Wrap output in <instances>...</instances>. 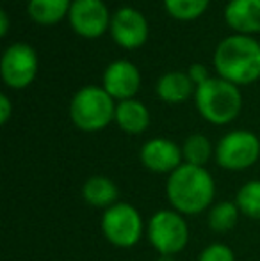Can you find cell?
Listing matches in <instances>:
<instances>
[{
  "instance_id": "6da1fadb",
  "label": "cell",
  "mask_w": 260,
  "mask_h": 261,
  "mask_svg": "<svg viewBox=\"0 0 260 261\" xmlns=\"http://www.w3.org/2000/svg\"><path fill=\"white\" fill-rule=\"evenodd\" d=\"M216 183L205 167L182 164L168 176L166 197L175 212L184 217L200 215L214 203Z\"/></svg>"
},
{
  "instance_id": "7a4b0ae2",
  "label": "cell",
  "mask_w": 260,
  "mask_h": 261,
  "mask_svg": "<svg viewBox=\"0 0 260 261\" xmlns=\"http://www.w3.org/2000/svg\"><path fill=\"white\" fill-rule=\"evenodd\" d=\"M214 68L219 79L235 86L257 82L260 79V43L251 36H228L216 48Z\"/></svg>"
},
{
  "instance_id": "3957f363",
  "label": "cell",
  "mask_w": 260,
  "mask_h": 261,
  "mask_svg": "<svg viewBox=\"0 0 260 261\" xmlns=\"http://www.w3.org/2000/svg\"><path fill=\"white\" fill-rule=\"evenodd\" d=\"M195 103L200 116L212 124H228L243 110L239 86L225 79H208L196 87Z\"/></svg>"
},
{
  "instance_id": "277c9868",
  "label": "cell",
  "mask_w": 260,
  "mask_h": 261,
  "mask_svg": "<svg viewBox=\"0 0 260 261\" xmlns=\"http://www.w3.org/2000/svg\"><path fill=\"white\" fill-rule=\"evenodd\" d=\"M116 105L104 87L87 86L77 91L69 103V117L82 132H100L114 121Z\"/></svg>"
},
{
  "instance_id": "5b68a950",
  "label": "cell",
  "mask_w": 260,
  "mask_h": 261,
  "mask_svg": "<svg viewBox=\"0 0 260 261\" xmlns=\"http://www.w3.org/2000/svg\"><path fill=\"white\" fill-rule=\"evenodd\" d=\"M146 238L159 256H177L189 244V224L173 208L159 210L146 222Z\"/></svg>"
},
{
  "instance_id": "8992f818",
  "label": "cell",
  "mask_w": 260,
  "mask_h": 261,
  "mask_svg": "<svg viewBox=\"0 0 260 261\" xmlns=\"http://www.w3.org/2000/svg\"><path fill=\"white\" fill-rule=\"evenodd\" d=\"M105 240L118 249H132L139 244L146 226L139 210L130 203H116L107 208L100 220Z\"/></svg>"
},
{
  "instance_id": "52a82bcc",
  "label": "cell",
  "mask_w": 260,
  "mask_h": 261,
  "mask_svg": "<svg viewBox=\"0 0 260 261\" xmlns=\"http://www.w3.org/2000/svg\"><path fill=\"white\" fill-rule=\"evenodd\" d=\"M216 162L226 171H246L260 158V139L250 130H233L216 144Z\"/></svg>"
},
{
  "instance_id": "ba28073f",
  "label": "cell",
  "mask_w": 260,
  "mask_h": 261,
  "mask_svg": "<svg viewBox=\"0 0 260 261\" xmlns=\"http://www.w3.org/2000/svg\"><path fill=\"white\" fill-rule=\"evenodd\" d=\"M38 73V55L25 43H14L4 52L0 61V75L11 89H25Z\"/></svg>"
},
{
  "instance_id": "9c48e42d",
  "label": "cell",
  "mask_w": 260,
  "mask_h": 261,
  "mask_svg": "<svg viewBox=\"0 0 260 261\" xmlns=\"http://www.w3.org/2000/svg\"><path fill=\"white\" fill-rule=\"evenodd\" d=\"M68 18L77 34L94 39L111 27L112 16L102 0H73Z\"/></svg>"
},
{
  "instance_id": "30bf717a",
  "label": "cell",
  "mask_w": 260,
  "mask_h": 261,
  "mask_svg": "<svg viewBox=\"0 0 260 261\" xmlns=\"http://www.w3.org/2000/svg\"><path fill=\"white\" fill-rule=\"evenodd\" d=\"M111 36L122 48H139L148 39V21L134 7H120L111 18Z\"/></svg>"
},
{
  "instance_id": "8fae6325",
  "label": "cell",
  "mask_w": 260,
  "mask_h": 261,
  "mask_svg": "<svg viewBox=\"0 0 260 261\" xmlns=\"http://www.w3.org/2000/svg\"><path fill=\"white\" fill-rule=\"evenodd\" d=\"M141 164L155 174H168L175 172L182 164H184V155H182V146L170 139L157 137L150 139L145 142L139 153Z\"/></svg>"
},
{
  "instance_id": "7c38bea8",
  "label": "cell",
  "mask_w": 260,
  "mask_h": 261,
  "mask_svg": "<svg viewBox=\"0 0 260 261\" xmlns=\"http://www.w3.org/2000/svg\"><path fill=\"white\" fill-rule=\"evenodd\" d=\"M141 87V73L129 61H114L104 73V89L112 100H134Z\"/></svg>"
},
{
  "instance_id": "4fadbf2b",
  "label": "cell",
  "mask_w": 260,
  "mask_h": 261,
  "mask_svg": "<svg viewBox=\"0 0 260 261\" xmlns=\"http://www.w3.org/2000/svg\"><path fill=\"white\" fill-rule=\"evenodd\" d=\"M225 20L237 34L260 32V0H230L225 7Z\"/></svg>"
},
{
  "instance_id": "5bb4252c",
  "label": "cell",
  "mask_w": 260,
  "mask_h": 261,
  "mask_svg": "<svg viewBox=\"0 0 260 261\" xmlns=\"http://www.w3.org/2000/svg\"><path fill=\"white\" fill-rule=\"evenodd\" d=\"M80 194H82V199L86 201V204L93 208H102L104 212L114 206L120 197L118 185L111 178L102 174H94L87 178L80 189Z\"/></svg>"
},
{
  "instance_id": "9a60e30c",
  "label": "cell",
  "mask_w": 260,
  "mask_h": 261,
  "mask_svg": "<svg viewBox=\"0 0 260 261\" xmlns=\"http://www.w3.org/2000/svg\"><path fill=\"white\" fill-rule=\"evenodd\" d=\"M157 96L166 103H182L196 93V87L189 75L180 71L166 73L157 82Z\"/></svg>"
},
{
  "instance_id": "2e32d148",
  "label": "cell",
  "mask_w": 260,
  "mask_h": 261,
  "mask_svg": "<svg viewBox=\"0 0 260 261\" xmlns=\"http://www.w3.org/2000/svg\"><path fill=\"white\" fill-rule=\"evenodd\" d=\"M114 121L125 134L139 135L150 126V112L141 101L125 100L116 105Z\"/></svg>"
},
{
  "instance_id": "e0dca14e",
  "label": "cell",
  "mask_w": 260,
  "mask_h": 261,
  "mask_svg": "<svg viewBox=\"0 0 260 261\" xmlns=\"http://www.w3.org/2000/svg\"><path fill=\"white\" fill-rule=\"evenodd\" d=\"M241 213L239 206L235 201H219V203L212 204L207 212V226L210 231L219 234L230 233L239 222Z\"/></svg>"
},
{
  "instance_id": "ac0fdd59",
  "label": "cell",
  "mask_w": 260,
  "mask_h": 261,
  "mask_svg": "<svg viewBox=\"0 0 260 261\" xmlns=\"http://www.w3.org/2000/svg\"><path fill=\"white\" fill-rule=\"evenodd\" d=\"M72 0H29V16L39 25H54L69 13Z\"/></svg>"
},
{
  "instance_id": "d6986e66",
  "label": "cell",
  "mask_w": 260,
  "mask_h": 261,
  "mask_svg": "<svg viewBox=\"0 0 260 261\" xmlns=\"http://www.w3.org/2000/svg\"><path fill=\"white\" fill-rule=\"evenodd\" d=\"M216 153V149L212 148V142L208 141L207 135L203 134H193L182 144V155H184V164L191 165H205L210 162L212 155Z\"/></svg>"
},
{
  "instance_id": "ffe728a7",
  "label": "cell",
  "mask_w": 260,
  "mask_h": 261,
  "mask_svg": "<svg viewBox=\"0 0 260 261\" xmlns=\"http://www.w3.org/2000/svg\"><path fill=\"white\" fill-rule=\"evenodd\" d=\"M233 201L244 217L260 220V179H251L241 185Z\"/></svg>"
},
{
  "instance_id": "44dd1931",
  "label": "cell",
  "mask_w": 260,
  "mask_h": 261,
  "mask_svg": "<svg viewBox=\"0 0 260 261\" xmlns=\"http://www.w3.org/2000/svg\"><path fill=\"white\" fill-rule=\"evenodd\" d=\"M210 0H164L166 11L177 20H196L207 11Z\"/></svg>"
},
{
  "instance_id": "7402d4cb",
  "label": "cell",
  "mask_w": 260,
  "mask_h": 261,
  "mask_svg": "<svg viewBox=\"0 0 260 261\" xmlns=\"http://www.w3.org/2000/svg\"><path fill=\"white\" fill-rule=\"evenodd\" d=\"M198 261H235V254L228 245L214 242L198 254Z\"/></svg>"
},
{
  "instance_id": "603a6c76",
  "label": "cell",
  "mask_w": 260,
  "mask_h": 261,
  "mask_svg": "<svg viewBox=\"0 0 260 261\" xmlns=\"http://www.w3.org/2000/svg\"><path fill=\"white\" fill-rule=\"evenodd\" d=\"M187 75H189V79L193 80V84H195L196 87L201 86V84H205L208 79H212V76L208 75V69L205 68L203 64H193L191 68H189Z\"/></svg>"
},
{
  "instance_id": "cb8c5ba5",
  "label": "cell",
  "mask_w": 260,
  "mask_h": 261,
  "mask_svg": "<svg viewBox=\"0 0 260 261\" xmlns=\"http://www.w3.org/2000/svg\"><path fill=\"white\" fill-rule=\"evenodd\" d=\"M13 114V103L7 94H0V124H6Z\"/></svg>"
},
{
  "instance_id": "d4e9b609",
  "label": "cell",
  "mask_w": 260,
  "mask_h": 261,
  "mask_svg": "<svg viewBox=\"0 0 260 261\" xmlns=\"http://www.w3.org/2000/svg\"><path fill=\"white\" fill-rule=\"evenodd\" d=\"M9 31V16L6 11H0V36H7Z\"/></svg>"
},
{
  "instance_id": "484cf974",
  "label": "cell",
  "mask_w": 260,
  "mask_h": 261,
  "mask_svg": "<svg viewBox=\"0 0 260 261\" xmlns=\"http://www.w3.org/2000/svg\"><path fill=\"white\" fill-rule=\"evenodd\" d=\"M157 261H175V256H159Z\"/></svg>"
}]
</instances>
